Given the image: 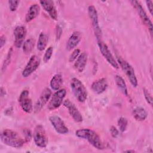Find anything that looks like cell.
<instances>
[{
    "mask_svg": "<svg viewBox=\"0 0 153 153\" xmlns=\"http://www.w3.org/2000/svg\"><path fill=\"white\" fill-rule=\"evenodd\" d=\"M1 140L6 145L15 148H22L26 142L17 132L10 129H5L1 134Z\"/></svg>",
    "mask_w": 153,
    "mask_h": 153,
    "instance_id": "obj_1",
    "label": "cell"
},
{
    "mask_svg": "<svg viewBox=\"0 0 153 153\" xmlns=\"http://www.w3.org/2000/svg\"><path fill=\"white\" fill-rule=\"evenodd\" d=\"M75 135L81 139L87 140L92 146L97 149H104V145L96 132L90 128H81L75 131Z\"/></svg>",
    "mask_w": 153,
    "mask_h": 153,
    "instance_id": "obj_2",
    "label": "cell"
},
{
    "mask_svg": "<svg viewBox=\"0 0 153 153\" xmlns=\"http://www.w3.org/2000/svg\"><path fill=\"white\" fill-rule=\"evenodd\" d=\"M70 85L76 99L79 102H84L87 97V91L82 82L76 78H73L71 81Z\"/></svg>",
    "mask_w": 153,
    "mask_h": 153,
    "instance_id": "obj_3",
    "label": "cell"
},
{
    "mask_svg": "<svg viewBox=\"0 0 153 153\" xmlns=\"http://www.w3.org/2000/svg\"><path fill=\"white\" fill-rule=\"evenodd\" d=\"M33 140L35 145L39 148H45L48 143V137L44 127L41 125H37L33 133Z\"/></svg>",
    "mask_w": 153,
    "mask_h": 153,
    "instance_id": "obj_4",
    "label": "cell"
},
{
    "mask_svg": "<svg viewBox=\"0 0 153 153\" xmlns=\"http://www.w3.org/2000/svg\"><path fill=\"white\" fill-rule=\"evenodd\" d=\"M117 61L121 69L129 79L132 86L133 87H136L137 86V79L133 68L127 61L120 57H117Z\"/></svg>",
    "mask_w": 153,
    "mask_h": 153,
    "instance_id": "obj_5",
    "label": "cell"
},
{
    "mask_svg": "<svg viewBox=\"0 0 153 153\" xmlns=\"http://www.w3.org/2000/svg\"><path fill=\"white\" fill-rule=\"evenodd\" d=\"M88 14L90 19V20L91 22L94 33L95 36L96 37L97 41L102 40V33L100 27L99 26L98 15H97V12L96 11V8L93 5L89 6L88 7Z\"/></svg>",
    "mask_w": 153,
    "mask_h": 153,
    "instance_id": "obj_6",
    "label": "cell"
},
{
    "mask_svg": "<svg viewBox=\"0 0 153 153\" xmlns=\"http://www.w3.org/2000/svg\"><path fill=\"white\" fill-rule=\"evenodd\" d=\"M130 3L132 4V5L134 7V8L136 10L140 19L142 20V21L144 23V25L147 26V27L148 28L149 32L152 36V29H153L152 23V22L151 21V20L149 19V17L148 16L146 13L143 8L142 6L139 3V2L137 1H131Z\"/></svg>",
    "mask_w": 153,
    "mask_h": 153,
    "instance_id": "obj_7",
    "label": "cell"
},
{
    "mask_svg": "<svg viewBox=\"0 0 153 153\" xmlns=\"http://www.w3.org/2000/svg\"><path fill=\"white\" fill-rule=\"evenodd\" d=\"M66 91L64 88L56 91L51 96L48 104V109L50 111L54 110L59 108L66 96Z\"/></svg>",
    "mask_w": 153,
    "mask_h": 153,
    "instance_id": "obj_8",
    "label": "cell"
},
{
    "mask_svg": "<svg viewBox=\"0 0 153 153\" xmlns=\"http://www.w3.org/2000/svg\"><path fill=\"white\" fill-rule=\"evenodd\" d=\"M97 44L100 50V51L106 61L115 69L119 68V65L116 61L115 59L112 54L107 45L104 43L102 40L97 41Z\"/></svg>",
    "mask_w": 153,
    "mask_h": 153,
    "instance_id": "obj_9",
    "label": "cell"
},
{
    "mask_svg": "<svg viewBox=\"0 0 153 153\" xmlns=\"http://www.w3.org/2000/svg\"><path fill=\"white\" fill-rule=\"evenodd\" d=\"M41 63L40 58L36 55H33L29 60L27 65L22 72V76L25 78L29 76L39 67Z\"/></svg>",
    "mask_w": 153,
    "mask_h": 153,
    "instance_id": "obj_10",
    "label": "cell"
},
{
    "mask_svg": "<svg viewBox=\"0 0 153 153\" xmlns=\"http://www.w3.org/2000/svg\"><path fill=\"white\" fill-rule=\"evenodd\" d=\"M51 97V91L48 88H45L41 92L38 99L33 107L35 113L39 112L42 108L47 104Z\"/></svg>",
    "mask_w": 153,
    "mask_h": 153,
    "instance_id": "obj_11",
    "label": "cell"
},
{
    "mask_svg": "<svg viewBox=\"0 0 153 153\" xmlns=\"http://www.w3.org/2000/svg\"><path fill=\"white\" fill-rule=\"evenodd\" d=\"M29 95V91L25 90L22 91L19 97V102L20 105L22 109L26 113H30L33 109L32 102Z\"/></svg>",
    "mask_w": 153,
    "mask_h": 153,
    "instance_id": "obj_12",
    "label": "cell"
},
{
    "mask_svg": "<svg viewBox=\"0 0 153 153\" xmlns=\"http://www.w3.org/2000/svg\"><path fill=\"white\" fill-rule=\"evenodd\" d=\"M49 120L57 133L61 134H65L68 133L69 130L68 127L66 126L63 121L59 116H51L49 118Z\"/></svg>",
    "mask_w": 153,
    "mask_h": 153,
    "instance_id": "obj_13",
    "label": "cell"
},
{
    "mask_svg": "<svg viewBox=\"0 0 153 153\" xmlns=\"http://www.w3.org/2000/svg\"><path fill=\"white\" fill-rule=\"evenodd\" d=\"M26 28L24 26H19L14 29V45L16 47L20 48L23 46L24 40L26 36Z\"/></svg>",
    "mask_w": 153,
    "mask_h": 153,
    "instance_id": "obj_14",
    "label": "cell"
},
{
    "mask_svg": "<svg viewBox=\"0 0 153 153\" xmlns=\"http://www.w3.org/2000/svg\"><path fill=\"white\" fill-rule=\"evenodd\" d=\"M63 105L68 109L70 115L75 122L81 123L82 121V117L81 114L72 102H71L69 99H66L64 100Z\"/></svg>",
    "mask_w": 153,
    "mask_h": 153,
    "instance_id": "obj_15",
    "label": "cell"
},
{
    "mask_svg": "<svg viewBox=\"0 0 153 153\" xmlns=\"http://www.w3.org/2000/svg\"><path fill=\"white\" fill-rule=\"evenodd\" d=\"M40 4L44 9L45 11H47L51 18L54 20L57 19V13L54 4V2L50 0L48 1H40Z\"/></svg>",
    "mask_w": 153,
    "mask_h": 153,
    "instance_id": "obj_16",
    "label": "cell"
},
{
    "mask_svg": "<svg viewBox=\"0 0 153 153\" xmlns=\"http://www.w3.org/2000/svg\"><path fill=\"white\" fill-rule=\"evenodd\" d=\"M108 86L106 78H100L94 81L91 84L92 90L96 94H101L107 89Z\"/></svg>",
    "mask_w": 153,
    "mask_h": 153,
    "instance_id": "obj_17",
    "label": "cell"
},
{
    "mask_svg": "<svg viewBox=\"0 0 153 153\" xmlns=\"http://www.w3.org/2000/svg\"><path fill=\"white\" fill-rule=\"evenodd\" d=\"M82 38L81 33L78 31L74 32L66 42V49L68 51L73 50L80 42Z\"/></svg>",
    "mask_w": 153,
    "mask_h": 153,
    "instance_id": "obj_18",
    "label": "cell"
},
{
    "mask_svg": "<svg viewBox=\"0 0 153 153\" xmlns=\"http://www.w3.org/2000/svg\"><path fill=\"white\" fill-rule=\"evenodd\" d=\"M40 7L38 4H32L28 9L26 16L25 21L26 22H30L33 19H35L39 14Z\"/></svg>",
    "mask_w": 153,
    "mask_h": 153,
    "instance_id": "obj_19",
    "label": "cell"
},
{
    "mask_svg": "<svg viewBox=\"0 0 153 153\" xmlns=\"http://www.w3.org/2000/svg\"><path fill=\"white\" fill-rule=\"evenodd\" d=\"M87 62V54L85 53H82L79 54L74 63L75 69L79 72H82L84 70Z\"/></svg>",
    "mask_w": 153,
    "mask_h": 153,
    "instance_id": "obj_20",
    "label": "cell"
},
{
    "mask_svg": "<svg viewBox=\"0 0 153 153\" xmlns=\"http://www.w3.org/2000/svg\"><path fill=\"white\" fill-rule=\"evenodd\" d=\"M63 84V78L60 74L54 75L50 81V87L55 91H57L60 89Z\"/></svg>",
    "mask_w": 153,
    "mask_h": 153,
    "instance_id": "obj_21",
    "label": "cell"
},
{
    "mask_svg": "<svg viewBox=\"0 0 153 153\" xmlns=\"http://www.w3.org/2000/svg\"><path fill=\"white\" fill-rule=\"evenodd\" d=\"M115 81L116 85L118 89L126 96H128V90L127 85L126 82L124 81V79L120 75H115Z\"/></svg>",
    "mask_w": 153,
    "mask_h": 153,
    "instance_id": "obj_22",
    "label": "cell"
},
{
    "mask_svg": "<svg viewBox=\"0 0 153 153\" xmlns=\"http://www.w3.org/2000/svg\"><path fill=\"white\" fill-rule=\"evenodd\" d=\"M133 115L137 121H144L147 117V112L142 107H136L133 110Z\"/></svg>",
    "mask_w": 153,
    "mask_h": 153,
    "instance_id": "obj_23",
    "label": "cell"
},
{
    "mask_svg": "<svg viewBox=\"0 0 153 153\" xmlns=\"http://www.w3.org/2000/svg\"><path fill=\"white\" fill-rule=\"evenodd\" d=\"M47 42H48L47 35L45 33L41 32L39 35V38L37 42V49L39 51H43L47 46Z\"/></svg>",
    "mask_w": 153,
    "mask_h": 153,
    "instance_id": "obj_24",
    "label": "cell"
},
{
    "mask_svg": "<svg viewBox=\"0 0 153 153\" xmlns=\"http://www.w3.org/2000/svg\"><path fill=\"white\" fill-rule=\"evenodd\" d=\"M35 42L33 39L30 38L26 40L23 44V51L25 54H29L34 47Z\"/></svg>",
    "mask_w": 153,
    "mask_h": 153,
    "instance_id": "obj_25",
    "label": "cell"
},
{
    "mask_svg": "<svg viewBox=\"0 0 153 153\" xmlns=\"http://www.w3.org/2000/svg\"><path fill=\"white\" fill-rule=\"evenodd\" d=\"M117 124H118L120 130L121 132H124L127 129V124H128L127 120L124 117H120L118 120Z\"/></svg>",
    "mask_w": 153,
    "mask_h": 153,
    "instance_id": "obj_26",
    "label": "cell"
},
{
    "mask_svg": "<svg viewBox=\"0 0 153 153\" xmlns=\"http://www.w3.org/2000/svg\"><path fill=\"white\" fill-rule=\"evenodd\" d=\"M53 53V48L52 47H49L46 50L43 57V60L45 63H47L50 60L52 56Z\"/></svg>",
    "mask_w": 153,
    "mask_h": 153,
    "instance_id": "obj_27",
    "label": "cell"
},
{
    "mask_svg": "<svg viewBox=\"0 0 153 153\" xmlns=\"http://www.w3.org/2000/svg\"><path fill=\"white\" fill-rule=\"evenodd\" d=\"M20 3V1L17 0H10L8 1V4H9V8L11 11H16Z\"/></svg>",
    "mask_w": 153,
    "mask_h": 153,
    "instance_id": "obj_28",
    "label": "cell"
},
{
    "mask_svg": "<svg viewBox=\"0 0 153 153\" xmlns=\"http://www.w3.org/2000/svg\"><path fill=\"white\" fill-rule=\"evenodd\" d=\"M143 93L145 96V98L147 102L148 103H149L150 105H152V96L150 92L147 90L146 88H143Z\"/></svg>",
    "mask_w": 153,
    "mask_h": 153,
    "instance_id": "obj_29",
    "label": "cell"
},
{
    "mask_svg": "<svg viewBox=\"0 0 153 153\" xmlns=\"http://www.w3.org/2000/svg\"><path fill=\"white\" fill-rule=\"evenodd\" d=\"M79 54H80V50L78 48L75 49L69 56V62H73L74 61L76 60V59L78 58Z\"/></svg>",
    "mask_w": 153,
    "mask_h": 153,
    "instance_id": "obj_30",
    "label": "cell"
},
{
    "mask_svg": "<svg viewBox=\"0 0 153 153\" xmlns=\"http://www.w3.org/2000/svg\"><path fill=\"white\" fill-rule=\"evenodd\" d=\"M11 54H12V48H10V50H9V51H8L7 55L5 60H4V62L3 63V65H2V71H4L5 69V68L7 67V66L9 65L10 62V59H11Z\"/></svg>",
    "mask_w": 153,
    "mask_h": 153,
    "instance_id": "obj_31",
    "label": "cell"
},
{
    "mask_svg": "<svg viewBox=\"0 0 153 153\" xmlns=\"http://www.w3.org/2000/svg\"><path fill=\"white\" fill-rule=\"evenodd\" d=\"M23 134L25 136V140L26 142H29L32 138V133L29 129L25 128L23 130Z\"/></svg>",
    "mask_w": 153,
    "mask_h": 153,
    "instance_id": "obj_32",
    "label": "cell"
},
{
    "mask_svg": "<svg viewBox=\"0 0 153 153\" xmlns=\"http://www.w3.org/2000/svg\"><path fill=\"white\" fill-rule=\"evenodd\" d=\"M62 35V29L58 25L56 26V40L60 39Z\"/></svg>",
    "mask_w": 153,
    "mask_h": 153,
    "instance_id": "obj_33",
    "label": "cell"
},
{
    "mask_svg": "<svg viewBox=\"0 0 153 153\" xmlns=\"http://www.w3.org/2000/svg\"><path fill=\"white\" fill-rule=\"evenodd\" d=\"M110 133L111 136L114 137L116 138L118 134H119V131L117 129V128L114 126H111L110 128Z\"/></svg>",
    "mask_w": 153,
    "mask_h": 153,
    "instance_id": "obj_34",
    "label": "cell"
},
{
    "mask_svg": "<svg viewBox=\"0 0 153 153\" xmlns=\"http://www.w3.org/2000/svg\"><path fill=\"white\" fill-rule=\"evenodd\" d=\"M146 6L149 10V11L151 15L153 14V5H152V1H146Z\"/></svg>",
    "mask_w": 153,
    "mask_h": 153,
    "instance_id": "obj_35",
    "label": "cell"
},
{
    "mask_svg": "<svg viewBox=\"0 0 153 153\" xmlns=\"http://www.w3.org/2000/svg\"><path fill=\"white\" fill-rule=\"evenodd\" d=\"M6 42V38L4 35H1L0 37V47L2 48V47L5 45Z\"/></svg>",
    "mask_w": 153,
    "mask_h": 153,
    "instance_id": "obj_36",
    "label": "cell"
},
{
    "mask_svg": "<svg viewBox=\"0 0 153 153\" xmlns=\"http://www.w3.org/2000/svg\"><path fill=\"white\" fill-rule=\"evenodd\" d=\"M7 112H8L7 115H11L13 112V108H9L8 109H6L5 110V114H7Z\"/></svg>",
    "mask_w": 153,
    "mask_h": 153,
    "instance_id": "obj_37",
    "label": "cell"
},
{
    "mask_svg": "<svg viewBox=\"0 0 153 153\" xmlns=\"http://www.w3.org/2000/svg\"><path fill=\"white\" fill-rule=\"evenodd\" d=\"M1 97H3L4 96H5V89H4V88L2 87L1 88Z\"/></svg>",
    "mask_w": 153,
    "mask_h": 153,
    "instance_id": "obj_38",
    "label": "cell"
},
{
    "mask_svg": "<svg viewBox=\"0 0 153 153\" xmlns=\"http://www.w3.org/2000/svg\"><path fill=\"white\" fill-rule=\"evenodd\" d=\"M124 152H134L135 151L134 150H127V151H124Z\"/></svg>",
    "mask_w": 153,
    "mask_h": 153,
    "instance_id": "obj_39",
    "label": "cell"
}]
</instances>
